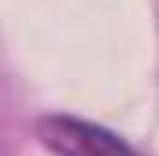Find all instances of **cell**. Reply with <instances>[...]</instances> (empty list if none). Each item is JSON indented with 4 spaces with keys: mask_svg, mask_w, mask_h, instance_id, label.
I'll return each mask as SVG.
<instances>
[{
    "mask_svg": "<svg viewBox=\"0 0 159 156\" xmlns=\"http://www.w3.org/2000/svg\"><path fill=\"white\" fill-rule=\"evenodd\" d=\"M34 130H37V141L52 156H141L115 130H107L93 119L67 115V112L41 115Z\"/></svg>",
    "mask_w": 159,
    "mask_h": 156,
    "instance_id": "1",
    "label": "cell"
}]
</instances>
